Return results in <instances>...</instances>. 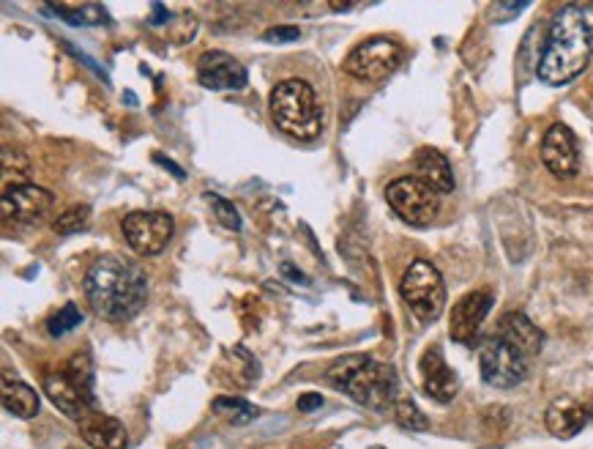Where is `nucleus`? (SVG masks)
Returning <instances> with one entry per match:
<instances>
[{"mask_svg":"<svg viewBox=\"0 0 593 449\" xmlns=\"http://www.w3.org/2000/svg\"><path fill=\"white\" fill-rule=\"evenodd\" d=\"M58 14H63V20H69L72 25H99V22H107V11L102 6H55Z\"/></svg>","mask_w":593,"mask_h":449,"instance_id":"obj_26","label":"nucleus"},{"mask_svg":"<svg viewBox=\"0 0 593 449\" xmlns=\"http://www.w3.org/2000/svg\"><path fill=\"white\" fill-rule=\"evenodd\" d=\"M386 200H389L391 209L399 214V220L408 222L413 228H427L438 217L440 209L438 192L416 176L391 181L386 187Z\"/></svg>","mask_w":593,"mask_h":449,"instance_id":"obj_7","label":"nucleus"},{"mask_svg":"<svg viewBox=\"0 0 593 449\" xmlns=\"http://www.w3.org/2000/svg\"><path fill=\"white\" fill-rule=\"evenodd\" d=\"M44 392L52 400V406H58V411H63L66 417H72L80 422L91 408H96V400L85 395L72 378L66 376L63 370H55V373H47L44 376Z\"/></svg>","mask_w":593,"mask_h":449,"instance_id":"obj_15","label":"nucleus"},{"mask_svg":"<svg viewBox=\"0 0 593 449\" xmlns=\"http://www.w3.org/2000/svg\"><path fill=\"white\" fill-rule=\"evenodd\" d=\"M413 168H416V178H421L424 184H430L438 195L454 189V173H451L449 159L443 157L438 148H419L416 157H413Z\"/></svg>","mask_w":593,"mask_h":449,"instance_id":"obj_19","label":"nucleus"},{"mask_svg":"<svg viewBox=\"0 0 593 449\" xmlns=\"http://www.w3.org/2000/svg\"><path fill=\"white\" fill-rule=\"evenodd\" d=\"M421 384H424V392L438 400V403H451L457 392H460V378L457 373L446 365L443 359V351L438 345H430L424 354H421Z\"/></svg>","mask_w":593,"mask_h":449,"instance_id":"obj_14","label":"nucleus"},{"mask_svg":"<svg viewBox=\"0 0 593 449\" xmlns=\"http://www.w3.org/2000/svg\"><path fill=\"white\" fill-rule=\"evenodd\" d=\"M542 162L555 178L569 181L580 170V148L577 137L566 124H553L542 140Z\"/></svg>","mask_w":593,"mask_h":449,"instance_id":"obj_11","label":"nucleus"},{"mask_svg":"<svg viewBox=\"0 0 593 449\" xmlns=\"http://www.w3.org/2000/svg\"><path fill=\"white\" fill-rule=\"evenodd\" d=\"M399 293L410 307V313L424 324L438 321L446 307V285L430 261L410 263L408 272L402 274V282H399Z\"/></svg>","mask_w":593,"mask_h":449,"instance_id":"obj_5","label":"nucleus"},{"mask_svg":"<svg viewBox=\"0 0 593 449\" xmlns=\"http://www.w3.org/2000/svg\"><path fill=\"white\" fill-rule=\"evenodd\" d=\"M479 367L481 378L495 389H512L528 378V359L509 343H503L501 337H492L481 345Z\"/></svg>","mask_w":593,"mask_h":449,"instance_id":"obj_8","label":"nucleus"},{"mask_svg":"<svg viewBox=\"0 0 593 449\" xmlns=\"http://www.w3.org/2000/svg\"><path fill=\"white\" fill-rule=\"evenodd\" d=\"M175 222L167 211H132L123 220V236L137 255H159L173 239Z\"/></svg>","mask_w":593,"mask_h":449,"instance_id":"obj_9","label":"nucleus"},{"mask_svg":"<svg viewBox=\"0 0 593 449\" xmlns=\"http://www.w3.org/2000/svg\"><path fill=\"white\" fill-rule=\"evenodd\" d=\"M588 419H591V408L585 403L574 400V397H558L547 408L544 425L558 439H574L588 425Z\"/></svg>","mask_w":593,"mask_h":449,"instance_id":"obj_16","label":"nucleus"},{"mask_svg":"<svg viewBox=\"0 0 593 449\" xmlns=\"http://www.w3.org/2000/svg\"><path fill=\"white\" fill-rule=\"evenodd\" d=\"M282 274H287V277H293V282H307V280H304V274L296 272V269H293L290 263H282Z\"/></svg>","mask_w":593,"mask_h":449,"instance_id":"obj_31","label":"nucleus"},{"mask_svg":"<svg viewBox=\"0 0 593 449\" xmlns=\"http://www.w3.org/2000/svg\"><path fill=\"white\" fill-rule=\"evenodd\" d=\"M593 61V6H566L555 14L542 58L536 66L539 80L547 85H566L588 69Z\"/></svg>","mask_w":593,"mask_h":449,"instance_id":"obj_1","label":"nucleus"},{"mask_svg":"<svg viewBox=\"0 0 593 449\" xmlns=\"http://www.w3.org/2000/svg\"><path fill=\"white\" fill-rule=\"evenodd\" d=\"M331 9H334V11H348V9H353V3H331Z\"/></svg>","mask_w":593,"mask_h":449,"instance_id":"obj_33","label":"nucleus"},{"mask_svg":"<svg viewBox=\"0 0 593 449\" xmlns=\"http://www.w3.org/2000/svg\"><path fill=\"white\" fill-rule=\"evenodd\" d=\"M3 408L11 417L17 419H33L39 414V395L36 389L22 384V381H6L3 387Z\"/></svg>","mask_w":593,"mask_h":449,"instance_id":"obj_20","label":"nucleus"},{"mask_svg":"<svg viewBox=\"0 0 593 449\" xmlns=\"http://www.w3.org/2000/svg\"><path fill=\"white\" fill-rule=\"evenodd\" d=\"M372 449H383V447H372Z\"/></svg>","mask_w":593,"mask_h":449,"instance_id":"obj_34","label":"nucleus"},{"mask_svg":"<svg viewBox=\"0 0 593 449\" xmlns=\"http://www.w3.org/2000/svg\"><path fill=\"white\" fill-rule=\"evenodd\" d=\"M328 381L361 406L386 411L397 403V373L394 367L364 354H350L328 367Z\"/></svg>","mask_w":593,"mask_h":449,"instance_id":"obj_3","label":"nucleus"},{"mask_svg":"<svg viewBox=\"0 0 593 449\" xmlns=\"http://www.w3.org/2000/svg\"><path fill=\"white\" fill-rule=\"evenodd\" d=\"M323 408V397L317 395V392H307V395L298 397V411H320Z\"/></svg>","mask_w":593,"mask_h":449,"instance_id":"obj_29","label":"nucleus"},{"mask_svg":"<svg viewBox=\"0 0 593 449\" xmlns=\"http://www.w3.org/2000/svg\"><path fill=\"white\" fill-rule=\"evenodd\" d=\"M394 419H397L399 428L405 430H427L430 428V419L424 417V411H421L410 397H397V403H394Z\"/></svg>","mask_w":593,"mask_h":449,"instance_id":"obj_23","label":"nucleus"},{"mask_svg":"<svg viewBox=\"0 0 593 449\" xmlns=\"http://www.w3.org/2000/svg\"><path fill=\"white\" fill-rule=\"evenodd\" d=\"M80 433L93 449H126V428L121 419L107 417L99 408H91L80 419Z\"/></svg>","mask_w":593,"mask_h":449,"instance_id":"obj_17","label":"nucleus"},{"mask_svg":"<svg viewBox=\"0 0 593 449\" xmlns=\"http://www.w3.org/2000/svg\"><path fill=\"white\" fill-rule=\"evenodd\" d=\"M85 296L99 318L123 324L143 310L145 296H148V277L129 258L102 255L85 272Z\"/></svg>","mask_w":593,"mask_h":449,"instance_id":"obj_2","label":"nucleus"},{"mask_svg":"<svg viewBox=\"0 0 593 449\" xmlns=\"http://www.w3.org/2000/svg\"><path fill=\"white\" fill-rule=\"evenodd\" d=\"M88 225H91V209L88 206H72V209L58 214V220L52 222V230L61 233V236H69V233H80Z\"/></svg>","mask_w":593,"mask_h":449,"instance_id":"obj_24","label":"nucleus"},{"mask_svg":"<svg viewBox=\"0 0 593 449\" xmlns=\"http://www.w3.org/2000/svg\"><path fill=\"white\" fill-rule=\"evenodd\" d=\"M151 22H164V6L162 3H154V17H151Z\"/></svg>","mask_w":593,"mask_h":449,"instance_id":"obj_32","label":"nucleus"},{"mask_svg":"<svg viewBox=\"0 0 593 449\" xmlns=\"http://www.w3.org/2000/svg\"><path fill=\"white\" fill-rule=\"evenodd\" d=\"M399 63H402V47L386 36H372L350 50L342 69L361 83H383L397 72Z\"/></svg>","mask_w":593,"mask_h":449,"instance_id":"obj_6","label":"nucleus"},{"mask_svg":"<svg viewBox=\"0 0 593 449\" xmlns=\"http://www.w3.org/2000/svg\"><path fill=\"white\" fill-rule=\"evenodd\" d=\"M208 200L214 203V211H216V220L222 222L225 228L230 230H241V214H238V209L230 203V200L219 198V195H208Z\"/></svg>","mask_w":593,"mask_h":449,"instance_id":"obj_27","label":"nucleus"},{"mask_svg":"<svg viewBox=\"0 0 593 449\" xmlns=\"http://www.w3.org/2000/svg\"><path fill=\"white\" fill-rule=\"evenodd\" d=\"M498 337L503 343H509L514 351H520L525 359L528 356H536L542 351L544 335L539 326L533 324L528 315L522 313H506L498 324Z\"/></svg>","mask_w":593,"mask_h":449,"instance_id":"obj_18","label":"nucleus"},{"mask_svg":"<svg viewBox=\"0 0 593 449\" xmlns=\"http://www.w3.org/2000/svg\"><path fill=\"white\" fill-rule=\"evenodd\" d=\"M197 80L211 91H241L246 85V69L230 53L211 50L197 61Z\"/></svg>","mask_w":593,"mask_h":449,"instance_id":"obj_13","label":"nucleus"},{"mask_svg":"<svg viewBox=\"0 0 593 449\" xmlns=\"http://www.w3.org/2000/svg\"><path fill=\"white\" fill-rule=\"evenodd\" d=\"M492 307V293L490 291H471L462 296L460 302L454 304L451 310V324L449 335L451 340H457L462 345H473L481 332V324L490 313Z\"/></svg>","mask_w":593,"mask_h":449,"instance_id":"obj_12","label":"nucleus"},{"mask_svg":"<svg viewBox=\"0 0 593 449\" xmlns=\"http://www.w3.org/2000/svg\"><path fill=\"white\" fill-rule=\"evenodd\" d=\"M271 118L285 135L296 140H315L323 129V105L315 88L304 80H282L271 91Z\"/></svg>","mask_w":593,"mask_h":449,"instance_id":"obj_4","label":"nucleus"},{"mask_svg":"<svg viewBox=\"0 0 593 449\" xmlns=\"http://www.w3.org/2000/svg\"><path fill=\"white\" fill-rule=\"evenodd\" d=\"M301 36V31H298L296 25H279V28H271V31H266V39L268 42H293V39H298Z\"/></svg>","mask_w":593,"mask_h":449,"instance_id":"obj_28","label":"nucleus"},{"mask_svg":"<svg viewBox=\"0 0 593 449\" xmlns=\"http://www.w3.org/2000/svg\"><path fill=\"white\" fill-rule=\"evenodd\" d=\"M80 324H82L80 307H77L74 302H69V304H63L61 310L47 321V332H50L52 337H63V335H69V332H74Z\"/></svg>","mask_w":593,"mask_h":449,"instance_id":"obj_25","label":"nucleus"},{"mask_svg":"<svg viewBox=\"0 0 593 449\" xmlns=\"http://www.w3.org/2000/svg\"><path fill=\"white\" fill-rule=\"evenodd\" d=\"M66 376L72 378L74 384L85 392V395L91 397V400H96V395H93V362L91 356L85 354V351H80V354H74L66 365L61 367Z\"/></svg>","mask_w":593,"mask_h":449,"instance_id":"obj_22","label":"nucleus"},{"mask_svg":"<svg viewBox=\"0 0 593 449\" xmlns=\"http://www.w3.org/2000/svg\"><path fill=\"white\" fill-rule=\"evenodd\" d=\"M55 206L52 192L36 184H11L3 192V217L17 225H41Z\"/></svg>","mask_w":593,"mask_h":449,"instance_id":"obj_10","label":"nucleus"},{"mask_svg":"<svg viewBox=\"0 0 593 449\" xmlns=\"http://www.w3.org/2000/svg\"><path fill=\"white\" fill-rule=\"evenodd\" d=\"M214 411L219 417L230 419L233 425H246V422H252L260 414L252 403H246L244 397H216Z\"/></svg>","mask_w":593,"mask_h":449,"instance_id":"obj_21","label":"nucleus"},{"mask_svg":"<svg viewBox=\"0 0 593 449\" xmlns=\"http://www.w3.org/2000/svg\"><path fill=\"white\" fill-rule=\"evenodd\" d=\"M154 159H156V162H159V165H164V168L170 170V173H173V176H175V178H178V181H184V178H186V173H184V170L178 168V165H175L173 159H167V157H162V154H156V157H154Z\"/></svg>","mask_w":593,"mask_h":449,"instance_id":"obj_30","label":"nucleus"}]
</instances>
